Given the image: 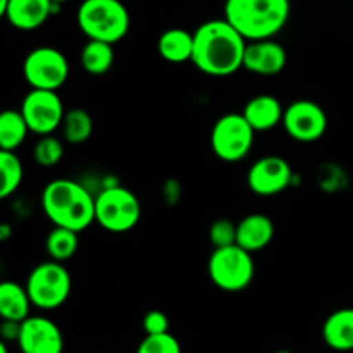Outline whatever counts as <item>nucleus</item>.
<instances>
[{
  "label": "nucleus",
  "instance_id": "22",
  "mask_svg": "<svg viewBox=\"0 0 353 353\" xmlns=\"http://www.w3.org/2000/svg\"><path fill=\"white\" fill-rule=\"evenodd\" d=\"M81 65L88 74L102 76L114 64V47L105 41L88 40L81 50Z\"/></svg>",
  "mask_w": 353,
  "mask_h": 353
},
{
  "label": "nucleus",
  "instance_id": "28",
  "mask_svg": "<svg viewBox=\"0 0 353 353\" xmlns=\"http://www.w3.org/2000/svg\"><path fill=\"white\" fill-rule=\"evenodd\" d=\"M209 240L214 248H224L236 245V224L230 219L214 221L209 230Z\"/></svg>",
  "mask_w": 353,
  "mask_h": 353
},
{
  "label": "nucleus",
  "instance_id": "10",
  "mask_svg": "<svg viewBox=\"0 0 353 353\" xmlns=\"http://www.w3.org/2000/svg\"><path fill=\"white\" fill-rule=\"evenodd\" d=\"M21 114L28 124L30 133L38 137H48L54 134L62 124L65 116L64 103L57 92H47V90H30L21 103Z\"/></svg>",
  "mask_w": 353,
  "mask_h": 353
},
{
  "label": "nucleus",
  "instance_id": "34",
  "mask_svg": "<svg viewBox=\"0 0 353 353\" xmlns=\"http://www.w3.org/2000/svg\"><path fill=\"white\" fill-rule=\"evenodd\" d=\"M52 2H54V3H57V6H61V3L68 2V0H52Z\"/></svg>",
  "mask_w": 353,
  "mask_h": 353
},
{
  "label": "nucleus",
  "instance_id": "29",
  "mask_svg": "<svg viewBox=\"0 0 353 353\" xmlns=\"http://www.w3.org/2000/svg\"><path fill=\"white\" fill-rule=\"evenodd\" d=\"M145 334H164L169 333V317L162 310H150L143 317Z\"/></svg>",
  "mask_w": 353,
  "mask_h": 353
},
{
  "label": "nucleus",
  "instance_id": "35",
  "mask_svg": "<svg viewBox=\"0 0 353 353\" xmlns=\"http://www.w3.org/2000/svg\"><path fill=\"white\" fill-rule=\"evenodd\" d=\"M274 353H293V352H290V350H278V352H274Z\"/></svg>",
  "mask_w": 353,
  "mask_h": 353
},
{
  "label": "nucleus",
  "instance_id": "2",
  "mask_svg": "<svg viewBox=\"0 0 353 353\" xmlns=\"http://www.w3.org/2000/svg\"><path fill=\"white\" fill-rule=\"evenodd\" d=\"M41 209L54 228L81 233L95 223V196L81 183L59 178L41 192Z\"/></svg>",
  "mask_w": 353,
  "mask_h": 353
},
{
  "label": "nucleus",
  "instance_id": "16",
  "mask_svg": "<svg viewBox=\"0 0 353 353\" xmlns=\"http://www.w3.org/2000/svg\"><path fill=\"white\" fill-rule=\"evenodd\" d=\"M272 238H274V223L265 214H248L236 224V245L250 254L264 250Z\"/></svg>",
  "mask_w": 353,
  "mask_h": 353
},
{
  "label": "nucleus",
  "instance_id": "12",
  "mask_svg": "<svg viewBox=\"0 0 353 353\" xmlns=\"http://www.w3.org/2000/svg\"><path fill=\"white\" fill-rule=\"evenodd\" d=\"M295 178L292 165L279 155H265L250 165L248 188L259 196H274L290 188Z\"/></svg>",
  "mask_w": 353,
  "mask_h": 353
},
{
  "label": "nucleus",
  "instance_id": "6",
  "mask_svg": "<svg viewBox=\"0 0 353 353\" xmlns=\"http://www.w3.org/2000/svg\"><path fill=\"white\" fill-rule=\"evenodd\" d=\"M31 305L40 310H55L68 302L72 279L62 262L47 261L38 264L26 279Z\"/></svg>",
  "mask_w": 353,
  "mask_h": 353
},
{
  "label": "nucleus",
  "instance_id": "20",
  "mask_svg": "<svg viewBox=\"0 0 353 353\" xmlns=\"http://www.w3.org/2000/svg\"><path fill=\"white\" fill-rule=\"evenodd\" d=\"M157 52L164 61L171 64H183L192 61L193 33L183 28L165 30L157 40Z\"/></svg>",
  "mask_w": 353,
  "mask_h": 353
},
{
  "label": "nucleus",
  "instance_id": "25",
  "mask_svg": "<svg viewBox=\"0 0 353 353\" xmlns=\"http://www.w3.org/2000/svg\"><path fill=\"white\" fill-rule=\"evenodd\" d=\"M24 178V168L16 152L0 150V200L17 192Z\"/></svg>",
  "mask_w": 353,
  "mask_h": 353
},
{
  "label": "nucleus",
  "instance_id": "23",
  "mask_svg": "<svg viewBox=\"0 0 353 353\" xmlns=\"http://www.w3.org/2000/svg\"><path fill=\"white\" fill-rule=\"evenodd\" d=\"M62 137L68 143L81 145L90 140L93 133V119L88 114V110L81 107H72L65 110V116L61 124Z\"/></svg>",
  "mask_w": 353,
  "mask_h": 353
},
{
  "label": "nucleus",
  "instance_id": "1",
  "mask_svg": "<svg viewBox=\"0 0 353 353\" xmlns=\"http://www.w3.org/2000/svg\"><path fill=\"white\" fill-rule=\"evenodd\" d=\"M248 41L226 19H210L193 31L192 64L214 78H226L243 69Z\"/></svg>",
  "mask_w": 353,
  "mask_h": 353
},
{
  "label": "nucleus",
  "instance_id": "11",
  "mask_svg": "<svg viewBox=\"0 0 353 353\" xmlns=\"http://www.w3.org/2000/svg\"><path fill=\"white\" fill-rule=\"evenodd\" d=\"M281 124L295 141L314 143L327 131V116L326 110L314 100H295L285 107Z\"/></svg>",
  "mask_w": 353,
  "mask_h": 353
},
{
  "label": "nucleus",
  "instance_id": "26",
  "mask_svg": "<svg viewBox=\"0 0 353 353\" xmlns=\"http://www.w3.org/2000/svg\"><path fill=\"white\" fill-rule=\"evenodd\" d=\"M64 157V145L54 134L40 137L34 143L33 159L40 168H55Z\"/></svg>",
  "mask_w": 353,
  "mask_h": 353
},
{
  "label": "nucleus",
  "instance_id": "19",
  "mask_svg": "<svg viewBox=\"0 0 353 353\" xmlns=\"http://www.w3.org/2000/svg\"><path fill=\"white\" fill-rule=\"evenodd\" d=\"M31 307L26 286L16 281H0V319L23 323L31 316Z\"/></svg>",
  "mask_w": 353,
  "mask_h": 353
},
{
  "label": "nucleus",
  "instance_id": "4",
  "mask_svg": "<svg viewBox=\"0 0 353 353\" xmlns=\"http://www.w3.org/2000/svg\"><path fill=\"white\" fill-rule=\"evenodd\" d=\"M79 30L88 40L117 43L130 31V12L121 0H83L76 14Z\"/></svg>",
  "mask_w": 353,
  "mask_h": 353
},
{
  "label": "nucleus",
  "instance_id": "7",
  "mask_svg": "<svg viewBox=\"0 0 353 353\" xmlns=\"http://www.w3.org/2000/svg\"><path fill=\"white\" fill-rule=\"evenodd\" d=\"M209 278L219 290L228 293L243 292L255 276L254 257L238 245L214 248L207 264Z\"/></svg>",
  "mask_w": 353,
  "mask_h": 353
},
{
  "label": "nucleus",
  "instance_id": "21",
  "mask_svg": "<svg viewBox=\"0 0 353 353\" xmlns=\"http://www.w3.org/2000/svg\"><path fill=\"white\" fill-rule=\"evenodd\" d=\"M28 124L21 110L6 109L0 112V150L16 152L26 140Z\"/></svg>",
  "mask_w": 353,
  "mask_h": 353
},
{
  "label": "nucleus",
  "instance_id": "30",
  "mask_svg": "<svg viewBox=\"0 0 353 353\" xmlns=\"http://www.w3.org/2000/svg\"><path fill=\"white\" fill-rule=\"evenodd\" d=\"M21 333V323H14V321H2L0 323V340H3L6 343L9 341L19 340Z\"/></svg>",
  "mask_w": 353,
  "mask_h": 353
},
{
  "label": "nucleus",
  "instance_id": "18",
  "mask_svg": "<svg viewBox=\"0 0 353 353\" xmlns=\"http://www.w3.org/2000/svg\"><path fill=\"white\" fill-rule=\"evenodd\" d=\"M323 340L331 350H353V307L334 310L323 324Z\"/></svg>",
  "mask_w": 353,
  "mask_h": 353
},
{
  "label": "nucleus",
  "instance_id": "31",
  "mask_svg": "<svg viewBox=\"0 0 353 353\" xmlns=\"http://www.w3.org/2000/svg\"><path fill=\"white\" fill-rule=\"evenodd\" d=\"M10 234H12V228H10L9 224H6V223L0 224V241L9 240Z\"/></svg>",
  "mask_w": 353,
  "mask_h": 353
},
{
  "label": "nucleus",
  "instance_id": "33",
  "mask_svg": "<svg viewBox=\"0 0 353 353\" xmlns=\"http://www.w3.org/2000/svg\"><path fill=\"white\" fill-rule=\"evenodd\" d=\"M0 353H9V348H7V343L3 340H0Z\"/></svg>",
  "mask_w": 353,
  "mask_h": 353
},
{
  "label": "nucleus",
  "instance_id": "24",
  "mask_svg": "<svg viewBox=\"0 0 353 353\" xmlns=\"http://www.w3.org/2000/svg\"><path fill=\"white\" fill-rule=\"evenodd\" d=\"M78 248L79 233L65 230V228H54L47 234V240H45V250H47L50 261L62 262V264L71 257H74Z\"/></svg>",
  "mask_w": 353,
  "mask_h": 353
},
{
  "label": "nucleus",
  "instance_id": "3",
  "mask_svg": "<svg viewBox=\"0 0 353 353\" xmlns=\"http://www.w3.org/2000/svg\"><path fill=\"white\" fill-rule=\"evenodd\" d=\"M290 0H226L224 19L247 41L272 40L290 19Z\"/></svg>",
  "mask_w": 353,
  "mask_h": 353
},
{
  "label": "nucleus",
  "instance_id": "14",
  "mask_svg": "<svg viewBox=\"0 0 353 353\" xmlns=\"http://www.w3.org/2000/svg\"><path fill=\"white\" fill-rule=\"evenodd\" d=\"M288 54L276 40L248 41L243 55V69L259 76H276L286 68Z\"/></svg>",
  "mask_w": 353,
  "mask_h": 353
},
{
  "label": "nucleus",
  "instance_id": "9",
  "mask_svg": "<svg viewBox=\"0 0 353 353\" xmlns=\"http://www.w3.org/2000/svg\"><path fill=\"white\" fill-rule=\"evenodd\" d=\"M69 71L65 55L54 47L33 48L23 62V76L31 90L57 92L68 81Z\"/></svg>",
  "mask_w": 353,
  "mask_h": 353
},
{
  "label": "nucleus",
  "instance_id": "15",
  "mask_svg": "<svg viewBox=\"0 0 353 353\" xmlns=\"http://www.w3.org/2000/svg\"><path fill=\"white\" fill-rule=\"evenodd\" d=\"M59 7L52 0H9L6 17L16 30L33 31L43 26Z\"/></svg>",
  "mask_w": 353,
  "mask_h": 353
},
{
  "label": "nucleus",
  "instance_id": "17",
  "mask_svg": "<svg viewBox=\"0 0 353 353\" xmlns=\"http://www.w3.org/2000/svg\"><path fill=\"white\" fill-rule=\"evenodd\" d=\"M241 114L252 126V130L257 133V131H269L279 126L283 123L285 107L281 105V102L274 95L261 93V95L252 97L245 103Z\"/></svg>",
  "mask_w": 353,
  "mask_h": 353
},
{
  "label": "nucleus",
  "instance_id": "13",
  "mask_svg": "<svg viewBox=\"0 0 353 353\" xmlns=\"http://www.w3.org/2000/svg\"><path fill=\"white\" fill-rule=\"evenodd\" d=\"M17 347L21 353H62L64 336L57 324L45 316H30L21 323Z\"/></svg>",
  "mask_w": 353,
  "mask_h": 353
},
{
  "label": "nucleus",
  "instance_id": "32",
  "mask_svg": "<svg viewBox=\"0 0 353 353\" xmlns=\"http://www.w3.org/2000/svg\"><path fill=\"white\" fill-rule=\"evenodd\" d=\"M7 3H9V0H0V19H2V17H6Z\"/></svg>",
  "mask_w": 353,
  "mask_h": 353
},
{
  "label": "nucleus",
  "instance_id": "5",
  "mask_svg": "<svg viewBox=\"0 0 353 353\" xmlns=\"http://www.w3.org/2000/svg\"><path fill=\"white\" fill-rule=\"evenodd\" d=\"M141 219V205L131 190L107 185L95 196V223L109 233H128Z\"/></svg>",
  "mask_w": 353,
  "mask_h": 353
},
{
  "label": "nucleus",
  "instance_id": "27",
  "mask_svg": "<svg viewBox=\"0 0 353 353\" xmlns=\"http://www.w3.org/2000/svg\"><path fill=\"white\" fill-rule=\"evenodd\" d=\"M137 353H183L181 343L171 333L145 334L138 345Z\"/></svg>",
  "mask_w": 353,
  "mask_h": 353
},
{
  "label": "nucleus",
  "instance_id": "8",
  "mask_svg": "<svg viewBox=\"0 0 353 353\" xmlns=\"http://www.w3.org/2000/svg\"><path fill=\"white\" fill-rule=\"evenodd\" d=\"M255 131L241 112L221 116L210 131V148L214 155L224 162H238L250 154Z\"/></svg>",
  "mask_w": 353,
  "mask_h": 353
}]
</instances>
